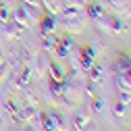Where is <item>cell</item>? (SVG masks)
I'll use <instances>...</instances> for the list:
<instances>
[{
	"instance_id": "obj_1",
	"label": "cell",
	"mask_w": 131,
	"mask_h": 131,
	"mask_svg": "<svg viewBox=\"0 0 131 131\" xmlns=\"http://www.w3.org/2000/svg\"><path fill=\"white\" fill-rule=\"evenodd\" d=\"M62 21L67 25V29L73 31V34H79L83 29V19H81L79 10L73 6H62Z\"/></svg>"
},
{
	"instance_id": "obj_2",
	"label": "cell",
	"mask_w": 131,
	"mask_h": 131,
	"mask_svg": "<svg viewBox=\"0 0 131 131\" xmlns=\"http://www.w3.org/2000/svg\"><path fill=\"white\" fill-rule=\"evenodd\" d=\"M40 119H42V127L46 129V131H62V117L54 110V108H50V110H44L42 114H40Z\"/></svg>"
},
{
	"instance_id": "obj_3",
	"label": "cell",
	"mask_w": 131,
	"mask_h": 131,
	"mask_svg": "<svg viewBox=\"0 0 131 131\" xmlns=\"http://www.w3.org/2000/svg\"><path fill=\"white\" fill-rule=\"evenodd\" d=\"M13 21L19 23L21 27H31V25H34V21H31L29 13H27V8H25V2L19 4V6H15V10H13Z\"/></svg>"
},
{
	"instance_id": "obj_4",
	"label": "cell",
	"mask_w": 131,
	"mask_h": 131,
	"mask_svg": "<svg viewBox=\"0 0 131 131\" xmlns=\"http://www.w3.org/2000/svg\"><path fill=\"white\" fill-rule=\"evenodd\" d=\"M117 79H119V88L131 96V69H119L117 71Z\"/></svg>"
},
{
	"instance_id": "obj_5",
	"label": "cell",
	"mask_w": 131,
	"mask_h": 131,
	"mask_svg": "<svg viewBox=\"0 0 131 131\" xmlns=\"http://www.w3.org/2000/svg\"><path fill=\"white\" fill-rule=\"evenodd\" d=\"M2 31H4V36H6V40H19L21 38V25L19 23H15V21H6L4 23V27H2Z\"/></svg>"
},
{
	"instance_id": "obj_6",
	"label": "cell",
	"mask_w": 131,
	"mask_h": 131,
	"mask_svg": "<svg viewBox=\"0 0 131 131\" xmlns=\"http://www.w3.org/2000/svg\"><path fill=\"white\" fill-rule=\"evenodd\" d=\"M88 71H90V83H96V85H102L104 83L106 75H104V71H102L100 64H92Z\"/></svg>"
},
{
	"instance_id": "obj_7",
	"label": "cell",
	"mask_w": 131,
	"mask_h": 131,
	"mask_svg": "<svg viewBox=\"0 0 131 131\" xmlns=\"http://www.w3.org/2000/svg\"><path fill=\"white\" fill-rule=\"evenodd\" d=\"M79 62H81V67L83 69H90L92 64H94V50L88 46V48H83V52H81V56H79Z\"/></svg>"
},
{
	"instance_id": "obj_8",
	"label": "cell",
	"mask_w": 131,
	"mask_h": 131,
	"mask_svg": "<svg viewBox=\"0 0 131 131\" xmlns=\"http://www.w3.org/2000/svg\"><path fill=\"white\" fill-rule=\"evenodd\" d=\"M40 19H42V34H52L54 27H56L54 17H52V15H42Z\"/></svg>"
},
{
	"instance_id": "obj_9",
	"label": "cell",
	"mask_w": 131,
	"mask_h": 131,
	"mask_svg": "<svg viewBox=\"0 0 131 131\" xmlns=\"http://www.w3.org/2000/svg\"><path fill=\"white\" fill-rule=\"evenodd\" d=\"M88 6V15H90V19H94V21H98L104 15V8L100 6V4H96V2H90V4H85Z\"/></svg>"
},
{
	"instance_id": "obj_10",
	"label": "cell",
	"mask_w": 131,
	"mask_h": 131,
	"mask_svg": "<svg viewBox=\"0 0 131 131\" xmlns=\"http://www.w3.org/2000/svg\"><path fill=\"white\" fill-rule=\"evenodd\" d=\"M40 2L46 6V8H50V13H60L62 10V0H40Z\"/></svg>"
},
{
	"instance_id": "obj_11",
	"label": "cell",
	"mask_w": 131,
	"mask_h": 131,
	"mask_svg": "<svg viewBox=\"0 0 131 131\" xmlns=\"http://www.w3.org/2000/svg\"><path fill=\"white\" fill-rule=\"evenodd\" d=\"M108 4L114 6L117 10H125L127 8V0H108Z\"/></svg>"
},
{
	"instance_id": "obj_12",
	"label": "cell",
	"mask_w": 131,
	"mask_h": 131,
	"mask_svg": "<svg viewBox=\"0 0 131 131\" xmlns=\"http://www.w3.org/2000/svg\"><path fill=\"white\" fill-rule=\"evenodd\" d=\"M6 75H8V64H6V62H2V64H0V83H2V81L6 79Z\"/></svg>"
},
{
	"instance_id": "obj_13",
	"label": "cell",
	"mask_w": 131,
	"mask_h": 131,
	"mask_svg": "<svg viewBox=\"0 0 131 131\" xmlns=\"http://www.w3.org/2000/svg\"><path fill=\"white\" fill-rule=\"evenodd\" d=\"M94 108H96V112H102V110H104V104H102V100H100V98H96Z\"/></svg>"
},
{
	"instance_id": "obj_14",
	"label": "cell",
	"mask_w": 131,
	"mask_h": 131,
	"mask_svg": "<svg viewBox=\"0 0 131 131\" xmlns=\"http://www.w3.org/2000/svg\"><path fill=\"white\" fill-rule=\"evenodd\" d=\"M114 112H117L119 117H121V114L125 112V104H123V102H119V104H117V108H114Z\"/></svg>"
},
{
	"instance_id": "obj_15",
	"label": "cell",
	"mask_w": 131,
	"mask_h": 131,
	"mask_svg": "<svg viewBox=\"0 0 131 131\" xmlns=\"http://www.w3.org/2000/svg\"><path fill=\"white\" fill-rule=\"evenodd\" d=\"M23 2H27V4H36V6H40V0H23Z\"/></svg>"
},
{
	"instance_id": "obj_16",
	"label": "cell",
	"mask_w": 131,
	"mask_h": 131,
	"mask_svg": "<svg viewBox=\"0 0 131 131\" xmlns=\"http://www.w3.org/2000/svg\"><path fill=\"white\" fill-rule=\"evenodd\" d=\"M17 131H34V127H31V125H25L23 129H17Z\"/></svg>"
},
{
	"instance_id": "obj_17",
	"label": "cell",
	"mask_w": 131,
	"mask_h": 131,
	"mask_svg": "<svg viewBox=\"0 0 131 131\" xmlns=\"http://www.w3.org/2000/svg\"><path fill=\"white\" fill-rule=\"evenodd\" d=\"M0 131H4V121L0 119Z\"/></svg>"
},
{
	"instance_id": "obj_18",
	"label": "cell",
	"mask_w": 131,
	"mask_h": 131,
	"mask_svg": "<svg viewBox=\"0 0 131 131\" xmlns=\"http://www.w3.org/2000/svg\"><path fill=\"white\" fill-rule=\"evenodd\" d=\"M4 62V56H2V50H0V64H2Z\"/></svg>"
}]
</instances>
